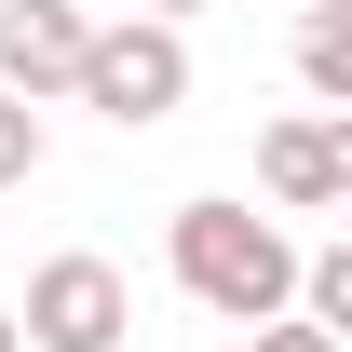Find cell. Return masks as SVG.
Wrapping results in <instances>:
<instances>
[{"instance_id":"obj_1","label":"cell","mask_w":352,"mask_h":352,"mask_svg":"<svg viewBox=\"0 0 352 352\" xmlns=\"http://www.w3.org/2000/svg\"><path fill=\"white\" fill-rule=\"evenodd\" d=\"M163 258H176V285L217 311V325H271V311L298 298V244L271 217H244V204H176Z\"/></svg>"},{"instance_id":"obj_2","label":"cell","mask_w":352,"mask_h":352,"mask_svg":"<svg viewBox=\"0 0 352 352\" xmlns=\"http://www.w3.org/2000/svg\"><path fill=\"white\" fill-rule=\"evenodd\" d=\"M68 95L82 109H109V122H176L190 109V41H176L163 14H122V28H82V68H68Z\"/></svg>"},{"instance_id":"obj_3","label":"cell","mask_w":352,"mask_h":352,"mask_svg":"<svg viewBox=\"0 0 352 352\" xmlns=\"http://www.w3.org/2000/svg\"><path fill=\"white\" fill-rule=\"evenodd\" d=\"M122 325H135V298H122L109 258H41L28 271V311H14L28 352H122Z\"/></svg>"},{"instance_id":"obj_4","label":"cell","mask_w":352,"mask_h":352,"mask_svg":"<svg viewBox=\"0 0 352 352\" xmlns=\"http://www.w3.org/2000/svg\"><path fill=\"white\" fill-rule=\"evenodd\" d=\"M82 68V0H0V95H68Z\"/></svg>"},{"instance_id":"obj_5","label":"cell","mask_w":352,"mask_h":352,"mask_svg":"<svg viewBox=\"0 0 352 352\" xmlns=\"http://www.w3.org/2000/svg\"><path fill=\"white\" fill-rule=\"evenodd\" d=\"M258 190L298 204V217L352 204V135H339V122H271V135H258Z\"/></svg>"},{"instance_id":"obj_6","label":"cell","mask_w":352,"mask_h":352,"mask_svg":"<svg viewBox=\"0 0 352 352\" xmlns=\"http://www.w3.org/2000/svg\"><path fill=\"white\" fill-rule=\"evenodd\" d=\"M298 82L325 95V109H352V0H311L298 14Z\"/></svg>"},{"instance_id":"obj_7","label":"cell","mask_w":352,"mask_h":352,"mask_svg":"<svg viewBox=\"0 0 352 352\" xmlns=\"http://www.w3.org/2000/svg\"><path fill=\"white\" fill-rule=\"evenodd\" d=\"M298 311L325 325V339H352V244H325V258H298Z\"/></svg>"},{"instance_id":"obj_8","label":"cell","mask_w":352,"mask_h":352,"mask_svg":"<svg viewBox=\"0 0 352 352\" xmlns=\"http://www.w3.org/2000/svg\"><path fill=\"white\" fill-rule=\"evenodd\" d=\"M28 176H41V109L0 95V190H28Z\"/></svg>"},{"instance_id":"obj_9","label":"cell","mask_w":352,"mask_h":352,"mask_svg":"<svg viewBox=\"0 0 352 352\" xmlns=\"http://www.w3.org/2000/svg\"><path fill=\"white\" fill-rule=\"evenodd\" d=\"M244 352H339V339H325V325H285V311H271V325H244Z\"/></svg>"},{"instance_id":"obj_10","label":"cell","mask_w":352,"mask_h":352,"mask_svg":"<svg viewBox=\"0 0 352 352\" xmlns=\"http://www.w3.org/2000/svg\"><path fill=\"white\" fill-rule=\"evenodd\" d=\"M149 14H163V28H190V14H204V0H149Z\"/></svg>"},{"instance_id":"obj_11","label":"cell","mask_w":352,"mask_h":352,"mask_svg":"<svg viewBox=\"0 0 352 352\" xmlns=\"http://www.w3.org/2000/svg\"><path fill=\"white\" fill-rule=\"evenodd\" d=\"M0 352H28V339H14V311H0Z\"/></svg>"}]
</instances>
